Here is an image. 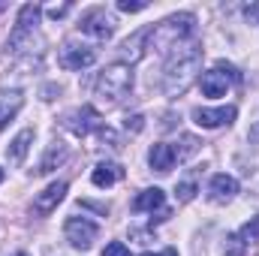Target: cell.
<instances>
[{"instance_id":"cell-1","label":"cell","mask_w":259,"mask_h":256,"mask_svg":"<svg viewBox=\"0 0 259 256\" xmlns=\"http://www.w3.org/2000/svg\"><path fill=\"white\" fill-rule=\"evenodd\" d=\"M199 66H202V49L196 42H181L178 52L169 58V64L163 69V94L181 97L199 75Z\"/></svg>"},{"instance_id":"cell-2","label":"cell","mask_w":259,"mask_h":256,"mask_svg":"<svg viewBox=\"0 0 259 256\" xmlns=\"http://www.w3.org/2000/svg\"><path fill=\"white\" fill-rule=\"evenodd\" d=\"M193 24H196V18L190 12L169 15V18H163L160 24H154V27L145 33V46H148L151 52H172V49H178L181 42L190 39Z\"/></svg>"},{"instance_id":"cell-3","label":"cell","mask_w":259,"mask_h":256,"mask_svg":"<svg viewBox=\"0 0 259 256\" xmlns=\"http://www.w3.org/2000/svg\"><path fill=\"white\" fill-rule=\"evenodd\" d=\"M130 84H133V69L130 64H109L100 75H97V84H94V97L103 103V106H115L121 103L130 94Z\"/></svg>"},{"instance_id":"cell-4","label":"cell","mask_w":259,"mask_h":256,"mask_svg":"<svg viewBox=\"0 0 259 256\" xmlns=\"http://www.w3.org/2000/svg\"><path fill=\"white\" fill-rule=\"evenodd\" d=\"M238 78H241V75L235 72V66H229V64L220 61L217 66H211L208 72H202L199 88H202L205 97H226V91H229Z\"/></svg>"},{"instance_id":"cell-5","label":"cell","mask_w":259,"mask_h":256,"mask_svg":"<svg viewBox=\"0 0 259 256\" xmlns=\"http://www.w3.org/2000/svg\"><path fill=\"white\" fill-rule=\"evenodd\" d=\"M97 223L94 220H88V217H69L64 226V235L66 241L75 247V250H91L94 247V241H97Z\"/></svg>"},{"instance_id":"cell-6","label":"cell","mask_w":259,"mask_h":256,"mask_svg":"<svg viewBox=\"0 0 259 256\" xmlns=\"http://www.w3.org/2000/svg\"><path fill=\"white\" fill-rule=\"evenodd\" d=\"M78 30H81L84 36L97 39V42H106V39H112V33H115V18H112L106 9H91V12L81 18Z\"/></svg>"},{"instance_id":"cell-7","label":"cell","mask_w":259,"mask_h":256,"mask_svg":"<svg viewBox=\"0 0 259 256\" xmlns=\"http://www.w3.org/2000/svg\"><path fill=\"white\" fill-rule=\"evenodd\" d=\"M94 61H97V52H94L91 46H84V42L66 39L64 49H61V66H64V69H72V72H78V69L91 66Z\"/></svg>"},{"instance_id":"cell-8","label":"cell","mask_w":259,"mask_h":256,"mask_svg":"<svg viewBox=\"0 0 259 256\" xmlns=\"http://www.w3.org/2000/svg\"><path fill=\"white\" fill-rule=\"evenodd\" d=\"M64 127L72 133V136H78V139H84L88 133H94V130H100V115H97V109H91V106H81V109H72V112H66L64 115Z\"/></svg>"},{"instance_id":"cell-9","label":"cell","mask_w":259,"mask_h":256,"mask_svg":"<svg viewBox=\"0 0 259 256\" xmlns=\"http://www.w3.org/2000/svg\"><path fill=\"white\" fill-rule=\"evenodd\" d=\"M235 106H220V109H193V121L202 130H217L235 121Z\"/></svg>"},{"instance_id":"cell-10","label":"cell","mask_w":259,"mask_h":256,"mask_svg":"<svg viewBox=\"0 0 259 256\" xmlns=\"http://www.w3.org/2000/svg\"><path fill=\"white\" fill-rule=\"evenodd\" d=\"M64 196H66V181H52L42 193H36V199H33V214H39V217L52 214V211L64 202Z\"/></svg>"},{"instance_id":"cell-11","label":"cell","mask_w":259,"mask_h":256,"mask_svg":"<svg viewBox=\"0 0 259 256\" xmlns=\"http://www.w3.org/2000/svg\"><path fill=\"white\" fill-rule=\"evenodd\" d=\"M235 193H238V181L232 178V175H214L211 178V184H208V199L211 202H217V205H226V202H232L235 199Z\"/></svg>"},{"instance_id":"cell-12","label":"cell","mask_w":259,"mask_h":256,"mask_svg":"<svg viewBox=\"0 0 259 256\" xmlns=\"http://www.w3.org/2000/svg\"><path fill=\"white\" fill-rule=\"evenodd\" d=\"M175 148L172 145H166V142H157V145H151V151H148V163H151V169L154 172H172V166H175Z\"/></svg>"},{"instance_id":"cell-13","label":"cell","mask_w":259,"mask_h":256,"mask_svg":"<svg viewBox=\"0 0 259 256\" xmlns=\"http://www.w3.org/2000/svg\"><path fill=\"white\" fill-rule=\"evenodd\" d=\"M33 130H21L12 142H9V148H6V160H9V166H21L24 163V157H27V151H30V145H33Z\"/></svg>"},{"instance_id":"cell-14","label":"cell","mask_w":259,"mask_h":256,"mask_svg":"<svg viewBox=\"0 0 259 256\" xmlns=\"http://www.w3.org/2000/svg\"><path fill=\"white\" fill-rule=\"evenodd\" d=\"M21 106H24V97L18 94V91H0V130L6 127L18 112H21Z\"/></svg>"},{"instance_id":"cell-15","label":"cell","mask_w":259,"mask_h":256,"mask_svg":"<svg viewBox=\"0 0 259 256\" xmlns=\"http://www.w3.org/2000/svg\"><path fill=\"white\" fill-rule=\"evenodd\" d=\"M163 202H166V193L160 190V187H151V190H142L136 199H133V211H157V208H163Z\"/></svg>"},{"instance_id":"cell-16","label":"cell","mask_w":259,"mask_h":256,"mask_svg":"<svg viewBox=\"0 0 259 256\" xmlns=\"http://www.w3.org/2000/svg\"><path fill=\"white\" fill-rule=\"evenodd\" d=\"M91 181H94L97 187H112L115 181H121V166H115V163H100V166L91 172Z\"/></svg>"},{"instance_id":"cell-17","label":"cell","mask_w":259,"mask_h":256,"mask_svg":"<svg viewBox=\"0 0 259 256\" xmlns=\"http://www.w3.org/2000/svg\"><path fill=\"white\" fill-rule=\"evenodd\" d=\"M66 157V148L61 145V142H55L49 151H46V157H42V163H39V175H49V172H55V166H61Z\"/></svg>"},{"instance_id":"cell-18","label":"cell","mask_w":259,"mask_h":256,"mask_svg":"<svg viewBox=\"0 0 259 256\" xmlns=\"http://www.w3.org/2000/svg\"><path fill=\"white\" fill-rule=\"evenodd\" d=\"M39 12H42V9H39L36 3H27V6H21L15 27H24V30H36V24H39Z\"/></svg>"},{"instance_id":"cell-19","label":"cell","mask_w":259,"mask_h":256,"mask_svg":"<svg viewBox=\"0 0 259 256\" xmlns=\"http://www.w3.org/2000/svg\"><path fill=\"white\" fill-rule=\"evenodd\" d=\"M145 33H148V30H142V33H136L133 39H127V42H124V58H127L130 64L142 58V49H139V46L145 42Z\"/></svg>"},{"instance_id":"cell-20","label":"cell","mask_w":259,"mask_h":256,"mask_svg":"<svg viewBox=\"0 0 259 256\" xmlns=\"http://www.w3.org/2000/svg\"><path fill=\"white\" fill-rule=\"evenodd\" d=\"M247 253V241L235 232V235H229L226 238V244H223V256H244Z\"/></svg>"},{"instance_id":"cell-21","label":"cell","mask_w":259,"mask_h":256,"mask_svg":"<svg viewBox=\"0 0 259 256\" xmlns=\"http://www.w3.org/2000/svg\"><path fill=\"white\" fill-rule=\"evenodd\" d=\"M238 235H241L247 244H256V241H259V217H256V220H250V223H244Z\"/></svg>"},{"instance_id":"cell-22","label":"cell","mask_w":259,"mask_h":256,"mask_svg":"<svg viewBox=\"0 0 259 256\" xmlns=\"http://www.w3.org/2000/svg\"><path fill=\"white\" fill-rule=\"evenodd\" d=\"M118 9L121 12H142V9H148V3L145 0H118Z\"/></svg>"},{"instance_id":"cell-23","label":"cell","mask_w":259,"mask_h":256,"mask_svg":"<svg viewBox=\"0 0 259 256\" xmlns=\"http://www.w3.org/2000/svg\"><path fill=\"white\" fill-rule=\"evenodd\" d=\"M103 256H133V253H130L127 244H121V241H112V244H106Z\"/></svg>"},{"instance_id":"cell-24","label":"cell","mask_w":259,"mask_h":256,"mask_svg":"<svg viewBox=\"0 0 259 256\" xmlns=\"http://www.w3.org/2000/svg\"><path fill=\"white\" fill-rule=\"evenodd\" d=\"M193 196H196V184H193V181L178 184V202H190Z\"/></svg>"},{"instance_id":"cell-25","label":"cell","mask_w":259,"mask_h":256,"mask_svg":"<svg viewBox=\"0 0 259 256\" xmlns=\"http://www.w3.org/2000/svg\"><path fill=\"white\" fill-rule=\"evenodd\" d=\"M142 121H145V118H142V115H133V118H127V130H133V133H139V130L145 127V124H142Z\"/></svg>"},{"instance_id":"cell-26","label":"cell","mask_w":259,"mask_h":256,"mask_svg":"<svg viewBox=\"0 0 259 256\" xmlns=\"http://www.w3.org/2000/svg\"><path fill=\"white\" fill-rule=\"evenodd\" d=\"M66 12H69V3H64V6H52V9H49L52 18H64Z\"/></svg>"},{"instance_id":"cell-27","label":"cell","mask_w":259,"mask_h":256,"mask_svg":"<svg viewBox=\"0 0 259 256\" xmlns=\"http://www.w3.org/2000/svg\"><path fill=\"white\" fill-rule=\"evenodd\" d=\"M247 21L250 24H259V3L256 6H247Z\"/></svg>"},{"instance_id":"cell-28","label":"cell","mask_w":259,"mask_h":256,"mask_svg":"<svg viewBox=\"0 0 259 256\" xmlns=\"http://www.w3.org/2000/svg\"><path fill=\"white\" fill-rule=\"evenodd\" d=\"M250 142H259V127H256V130H250Z\"/></svg>"},{"instance_id":"cell-29","label":"cell","mask_w":259,"mask_h":256,"mask_svg":"<svg viewBox=\"0 0 259 256\" xmlns=\"http://www.w3.org/2000/svg\"><path fill=\"white\" fill-rule=\"evenodd\" d=\"M160 256H178V250H172V247H169V250H163Z\"/></svg>"},{"instance_id":"cell-30","label":"cell","mask_w":259,"mask_h":256,"mask_svg":"<svg viewBox=\"0 0 259 256\" xmlns=\"http://www.w3.org/2000/svg\"><path fill=\"white\" fill-rule=\"evenodd\" d=\"M0 184H3V169H0Z\"/></svg>"},{"instance_id":"cell-31","label":"cell","mask_w":259,"mask_h":256,"mask_svg":"<svg viewBox=\"0 0 259 256\" xmlns=\"http://www.w3.org/2000/svg\"><path fill=\"white\" fill-rule=\"evenodd\" d=\"M142 256H160V253H142Z\"/></svg>"},{"instance_id":"cell-32","label":"cell","mask_w":259,"mask_h":256,"mask_svg":"<svg viewBox=\"0 0 259 256\" xmlns=\"http://www.w3.org/2000/svg\"><path fill=\"white\" fill-rule=\"evenodd\" d=\"M3 9H6V6H3V3H0V12H3Z\"/></svg>"},{"instance_id":"cell-33","label":"cell","mask_w":259,"mask_h":256,"mask_svg":"<svg viewBox=\"0 0 259 256\" xmlns=\"http://www.w3.org/2000/svg\"><path fill=\"white\" fill-rule=\"evenodd\" d=\"M15 256H27V253H15Z\"/></svg>"}]
</instances>
